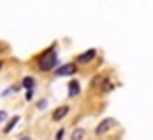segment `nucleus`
I'll return each mask as SVG.
<instances>
[{"mask_svg":"<svg viewBox=\"0 0 153 140\" xmlns=\"http://www.w3.org/2000/svg\"><path fill=\"white\" fill-rule=\"evenodd\" d=\"M2 66H4V64H2V62H0V67H2Z\"/></svg>","mask_w":153,"mask_h":140,"instance_id":"obj_13","label":"nucleus"},{"mask_svg":"<svg viewBox=\"0 0 153 140\" xmlns=\"http://www.w3.org/2000/svg\"><path fill=\"white\" fill-rule=\"evenodd\" d=\"M67 112H69V106H60V108H56V110H54V114H52V120L60 121L62 118H65V116H67Z\"/></svg>","mask_w":153,"mask_h":140,"instance_id":"obj_4","label":"nucleus"},{"mask_svg":"<svg viewBox=\"0 0 153 140\" xmlns=\"http://www.w3.org/2000/svg\"><path fill=\"white\" fill-rule=\"evenodd\" d=\"M6 118H7V114H6L4 110H0V123H2V121H4Z\"/></svg>","mask_w":153,"mask_h":140,"instance_id":"obj_11","label":"nucleus"},{"mask_svg":"<svg viewBox=\"0 0 153 140\" xmlns=\"http://www.w3.org/2000/svg\"><path fill=\"white\" fill-rule=\"evenodd\" d=\"M76 71V69H75V64H65V66H62V67H60L58 69V75H73Z\"/></svg>","mask_w":153,"mask_h":140,"instance_id":"obj_5","label":"nucleus"},{"mask_svg":"<svg viewBox=\"0 0 153 140\" xmlns=\"http://www.w3.org/2000/svg\"><path fill=\"white\" fill-rule=\"evenodd\" d=\"M17 123H19V116H15V118H11V120H10V123L6 125V129H4V131H6V133H10V131H11L15 125H17Z\"/></svg>","mask_w":153,"mask_h":140,"instance_id":"obj_7","label":"nucleus"},{"mask_svg":"<svg viewBox=\"0 0 153 140\" xmlns=\"http://www.w3.org/2000/svg\"><path fill=\"white\" fill-rule=\"evenodd\" d=\"M22 86H25L26 90H32V86H34V79H32V77H26V79H22Z\"/></svg>","mask_w":153,"mask_h":140,"instance_id":"obj_8","label":"nucleus"},{"mask_svg":"<svg viewBox=\"0 0 153 140\" xmlns=\"http://www.w3.org/2000/svg\"><path fill=\"white\" fill-rule=\"evenodd\" d=\"M112 125H114V120H103V121L97 125V129H95V135H105V133H106V131H108Z\"/></svg>","mask_w":153,"mask_h":140,"instance_id":"obj_3","label":"nucleus"},{"mask_svg":"<svg viewBox=\"0 0 153 140\" xmlns=\"http://www.w3.org/2000/svg\"><path fill=\"white\" fill-rule=\"evenodd\" d=\"M79 92H80L79 82H76V80H71V82H69V95H71V97H75Z\"/></svg>","mask_w":153,"mask_h":140,"instance_id":"obj_6","label":"nucleus"},{"mask_svg":"<svg viewBox=\"0 0 153 140\" xmlns=\"http://www.w3.org/2000/svg\"><path fill=\"white\" fill-rule=\"evenodd\" d=\"M82 136H84V129H76L73 133V140H80Z\"/></svg>","mask_w":153,"mask_h":140,"instance_id":"obj_9","label":"nucleus"},{"mask_svg":"<svg viewBox=\"0 0 153 140\" xmlns=\"http://www.w3.org/2000/svg\"><path fill=\"white\" fill-rule=\"evenodd\" d=\"M64 135H65V131H64V129H60L58 133H56V140H64Z\"/></svg>","mask_w":153,"mask_h":140,"instance_id":"obj_10","label":"nucleus"},{"mask_svg":"<svg viewBox=\"0 0 153 140\" xmlns=\"http://www.w3.org/2000/svg\"><path fill=\"white\" fill-rule=\"evenodd\" d=\"M95 54H97L95 49H90V51H86L84 54H80V56L76 58V62H79V64H88V62H91V60L95 58Z\"/></svg>","mask_w":153,"mask_h":140,"instance_id":"obj_2","label":"nucleus"},{"mask_svg":"<svg viewBox=\"0 0 153 140\" xmlns=\"http://www.w3.org/2000/svg\"><path fill=\"white\" fill-rule=\"evenodd\" d=\"M21 140H30V138H28V136H25V138H21Z\"/></svg>","mask_w":153,"mask_h":140,"instance_id":"obj_12","label":"nucleus"},{"mask_svg":"<svg viewBox=\"0 0 153 140\" xmlns=\"http://www.w3.org/2000/svg\"><path fill=\"white\" fill-rule=\"evenodd\" d=\"M54 64H56V52H54V49H51L45 54H41V58H39V69H41V71H49V69L54 67Z\"/></svg>","mask_w":153,"mask_h":140,"instance_id":"obj_1","label":"nucleus"}]
</instances>
